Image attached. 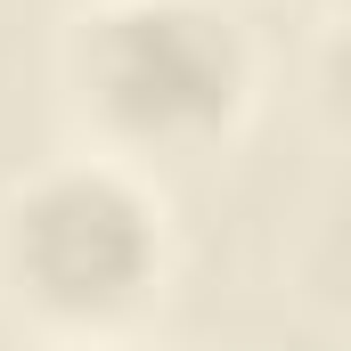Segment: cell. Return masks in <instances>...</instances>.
<instances>
[{
    "instance_id": "1",
    "label": "cell",
    "mask_w": 351,
    "mask_h": 351,
    "mask_svg": "<svg viewBox=\"0 0 351 351\" xmlns=\"http://www.w3.org/2000/svg\"><path fill=\"white\" fill-rule=\"evenodd\" d=\"M172 286V204L156 172L66 147L0 188V319L25 351L139 343Z\"/></svg>"
},
{
    "instance_id": "2",
    "label": "cell",
    "mask_w": 351,
    "mask_h": 351,
    "mask_svg": "<svg viewBox=\"0 0 351 351\" xmlns=\"http://www.w3.org/2000/svg\"><path fill=\"white\" fill-rule=\"evenodd\" d=\"M58 106L90 156L196 164L254 123L262 49L229 0H82L58 25Z\"/></svg>"
},
{
    "instance_id": "3",
    "label": "cell",
    "mask_w": 351,
    "mask_h": 351,
    "mask_svg": "<svg viewBox=\"0 0 351 351\" xmlns=\"http://www.w3.org/2000/svg\"><path fill=\"white\" fill-rule=\"evenodd\" d=\"M286 286L311 311V327H327L335 343H351V188H335L302 221V237L286 254Z\"/></svg>"
},
{
    "instance_id": "4",
    "label": "cell",
    "mask_w": 351,
    "mask_h": 351,
    "mask_svg": "<svg viewBox=\"0 0 351 351\" xmlns=\"http://www.w3.org/2000/svg\"><path fill=\"white\" fill-rule=\"evenodd\" d=\"M302 106H311V131L351 164V25H319L302 66Z\"/></svg>"
},
{
    "instance_id": "5",
    "label": "cell",
    "mask_w": 351,
    "mask_h": 351,
    "mask_svg": "<svg viewBox=\"0 0 351 351\" xmlns=\"http://www.w3.org/2000/svg\"><path fill=\"white\" fill-rule=\"evenodd\" d=\"M302 8H311L319 25H351V0H302Z\"/></svg>"
},
{
    "instance_id": "6",
    "label": "cell",
    "mask_w": 351,
    "mask_h": 351,
    "mask_svg": "<svg viewBox=\"0 0 351 351\" xmlns=\"http://www.w3.org/2000/svg\"><path fill=\"white\" fill-rule=\"evenodd\" d=\"M98 351H139V343H98Z\"/></svg>"
}]
</instances>
